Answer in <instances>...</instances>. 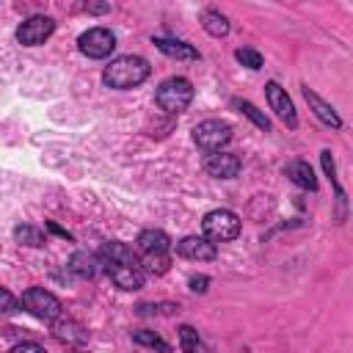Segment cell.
I'll return each instance as SVG.
<instances>
[{"label": "cell", "instance_id": "6da1fadb", "mask_svg": "<svg viewBox=\"0 0 353 353\" xmlns=\"http://www.w3.org/2000/svg\"><path fill=\"white\" fill-rule=\"evenodd\" d=\"M149 72H152V66H149L146 58H141V55H119L105 66L102 80H105L108 88L127 91V88L141 85L149 77Z\"/></svg>", "mask_w": 353, "mask_h": 353}, {"label": "cell", "instance_id": "7a4b0ae2", "mask_svg": "<svg viewBox=\"0 0 353 353\" xmlns=\"http://www.w3.org/2000/svg\"><path fill=\"white\" fill-rule=\"evenodd\" d=\"M193 94L196 91H193V83L188 77H168V80L160 83V88L154 94V102L168 116H176L193 102Z\"/></svg>", "mask_w": 353, "mask_h": 353}, {"label": "cell", "instance_id": "3957f363", "mask_svg": "<svg viewBox=\"0 0 353 353\" xmlns=\"http://www.w3.org/2000/svg\"><path fill=\"white\" fill-rule=\"evenodd\" d=\"M240 215L232 210H210L201 218V232L210 243H229L240 234Z\"/></svg>", "mask_w": 353, "mask_h": 353}, {"label": "cell", "instance_id": "277c9868", "mask_svg": "<svg viewBox=\"0 0 353 353\" xmlns=\"http://www.w3.org/2000/svg\"><path fill=\"white\" fill-rule=\"evenodd\" d=\"M193 141L199 149L204 152H221V146H226L232 141V127L221 119H207V121H199L193 127Z\"/></svg>", "mask_w": 353, "mask_h": 353}, {"label": "cell", "instance_id": "5b68a950", "mask_svg": "<svg viewBox=\"0 0 353 353\" xmlns=\"http://www.w3.org/2000/svg\"><path fill=\"white\" fill-rule=\"evenodd\" d=\"M33 317H39V320H58L61 317V301L52 295V292H47L44 287H30V290H25L22 292V301H19Z\"/></svg>", "mask_w": 353, "mask_h": 353}, {"label": "cell", "instance_id": "8992f818", "mask_svg": "<svg viewBox=\"0 0 353 353\" xmlns=\"http://www.w3.org/2000/svg\"><path fill=\"white\" fill-rule=\"evenodd\" d=\"M77 47H80L83 55L99 61V58H108L116 50V36L108 28H88L85 33H80Z\"/></svg>", "mask_w": 353, "mask_h": 353}, {"label": "cell", "instance_id": "52a82bcc", "mask_svg": "<svg viewBox=\"0 0 353 353\" xmlns=\"http://www.w3.org/2000/svg\"><path fill=\"white\" fill-rule=\"evenodd\" d=\"M52 30H55V19L44 17V14H36V17H28L17 28V41L25 44V47H39L52 36Z\"/></svg>", "mask_w": 353, "mask_h": 353}, {"label": "cell", "instance_id": "ba28073f", "mask_svg": "<svg viewBox=\"0 0 353 353\" xmlns=\"http://www.w3.org/2000/svg\"><path fill=\"white\" fill-rule=\"evenodd\" d=\"M265 97H268L270 110H273L290 130H295V127H298V113H295V105H292V99L287 97V91H284L276 80H270V83L265 85Z\"/></svg>", "mask_w": 353, "mask_h": 353}, {"label": "cell", "instance_id": "9c48e42d", "mask_svg": "<svg viewBox=\"0 0 353 353\" xmlns=\"http://www.w3.org/2000/svg\"><path fill=\"white\" fill-rule=\"evenodd\" d=\"M174 248H176L179 256L196 259V262H210V259L218 256L215 243H210L204 234H188V237H182L179 243H174Z\"/></svg>", "mask_w": 353, "mask_h": 353}, {"label": "cell", "instance_id": "30bf717a", "mask_svg": "<svg viewBox=\"0 0 353 353\" xmlns=\"http://www.w3.org/2000/svg\"><path fill=\"white\" fill-rule=\"evenodd\" d=\"M105 270L113 279V284L119 290H127V292L141 290L146 281V273L141 270V265H105Z\"/></svg>", "mask_w": 353, "mask_h": 353}, {"label": "cell", "instance_id": "8fae6325", "mask_svg": "<svg viewBox=\"0 0 353 353\" xmlns=\"http://www.w3.org/2000/svg\"><path fill=\"white\" fill-rule=\"evenodd\" d=\"M207 174L215 176V179H232L240 174V157L232 154V152H212L204 163Z\"/></svg>", "mask_w": 353, "mask_h": 353}, {"label": "cell", "instance_id": "7c38bea8", "mask_svg": "<svg viewBox=\"0 0 353 353\" xmlns=\"http://www.w3.org/2000/svg\"><path fill=\"white\" fill-rule=\"evenodd\" d=\"M301 88H303V99L309 102V108L314 110V116H317V119H320L325 127H331V130H339V127H342V119H339V113H336V110H334V108H331V105H328V102H325V99H323V97H320L314 88H309L306 83H303Z\"/></svg>", "mask_w": 353, "mask_h": 353}, {"label": "cell", "instance_id": "4fadbf2b", "mask_svg": "<svg viewBox=\"0 0 353 353\" xmlns=\"http://www.w3.org/2000/svg\"><path fill=\"white\" fill-rule=\"evenodd\" d=\"M99 262L102 265H138V254L130 248V245H124V243H102V248H99Z\"/></svg>", "mask_w": 353, "mask_h": 353}, {"label": "cell", "instance_id": "5bb4252c", "mask_svg": "<svg viewBox=\"0 0 353 353\" xmlns=\"http://www.w3.org/2000/svg\"><path fill=\"white\" fill-rule=\"evenodd\" d=\"M52 334H55V339H61V342H66V345H85L88 342V331L77 323V320H63V317H58V320H52Z\"/></svg>", "mask_w": 353, "mask_h": 353}, {"label": "cell", "instance_id": "9a60e30c", "mask_svg": "<svg viewBox=\"0 0 353 353\" xmlns=\"http://www.w3.org/2000/svg\"><path fill=\"white\" fill-rule=\"evenodd\" d=\"M154 47L168 55V58H176V61H199V50L188 41H179V39H163V36H154Z\"/></svg>", "mask_w": 353, "mask_h": 353}, {"label": "cell", "instance_id": "2e32d148", "mask_svg": "<svg viewBox=\"0 0 353 353\" xmlns=\"http://www.w3.org/2000/svg\"><path fill=\"white\" fill-rule=\"evenodd\" d=\"M171 237L163 229H143L138 234V248L141 254H168L171 251Z\"/></svg>", "mask_w": 353, "mask_h": 353}, {"label": "cell", "instance_id": "e0dca14e", "mask_svg": "<svg viewBox=\"0 0 353 353\" xmlns=\"http://www.w3.org/2000/svg\"><path fill=\"white\" fill-rule=\"evenodd\" d=\"M284 174L298 185V188H303V190H317V176H314V171H312V165L306 163V160H290L287 165H284Z\"/></svg>", "mask_w": 353, "mask_h": 353}, {"label": "cell", "instance_id": "ac0fdd59", "mask_svg": "<svg viewBox=\"0 0 353 353\" xmlns=\"http://www.w3.org/2000/svg\"><path fill=\"white\" fill-rule=\"evenodd\" d=\"M99 256L97 254H88V251H77L72 259H69V270L80 279H94L99 273Z\"/></svg>", "mask_w": 353, "mask_h": 353}, {"label": "cell", "instance_id": "d6986e66", "mask_svg": "<svg viewBox=\"0 0 353 353\" xmlns=\"http://www.w3.org/2000/svg\"><path fill=\"white\" fill-rule=\"evenodd\" d=\"M201 28L210 33V36H215V39H223L226 33H229V19L221 14V11H204L201 14Z\"/></svg>", "mask_w": 353, "mask_h": 353}, {"label": "cell", "instance_id": "ffe728a7", "mask_svg": "<svg viewBox=\"0 0 353 353\" xmlns=\"http://www.w3.org/2000/svg\"><path fill=\"white\" fill-rule=\"evenodd\" d=\"M179 347H182V353H210L193 325H179Z\"/></svg>", "mask_w": 353, "mask_h": 353}, {"label": "cell", "instance_id": "44dd1931", "mask_svg": "<svg viewBox=\"0 0 353 353\" xmlns=\"http://www.w3.org/2000/svg\"><path fill=\"white\" fill-rule=\"evenodd\" d=\"M14 240H17L19 245H30V248H41V245L47 243L44 232L36 229V226H30V223H19V226L14 229Z\"/></svg>", "mask_w": 353, "mask_h": 353}, {"label": "cell", "instance_id": "7402d4cb", "mask_svg": "<svg viewBox=\"0 0 353 353\" xmlns=\"http://www.w3.org/2000/svg\"><path fill=\"white\" fill-rule=\"evenodd\" d=\"M138 265H141V270H143L146 276H163V273L168 270L171 259H168V254H143V256L138 259Z\"/></svg>", "mask_w": 353, "mask_h": 353}, {"label": "cell", "instance_id": "603a6c76", "mask_svg": "<svg viewBox=\"0 0 353 353\" xmlns=\"http://www.w3.org/2000/svg\"><path fill=\"white\" fill-rule=\"evenodd\" d=\"M234 108H237L243 116H248L259 130H265V132L270 130V119H268V116H265L254 102H248V99H234Z\"/></svg>", "mask_w": 353, "mask_h": 353}, {"label": "cell", "instance_id": "cb8c5ba5", "mask_svg": "<svg viewBox=\"0 0 353 353\" xmlns=\"http://www.w3.org/2000/svg\"><path fill=\"white\" fill-rule=\"evenodd\" d=\"M132 342L146 345V347H154V350H160V353H168V350H171V345H168L165 339H160L154 331H135V334H132Z\"/></svg>", "mask_w": 353, "mask_h": 353}, {"label": "cell", "instance_id": "d4e9b609", "mask_svg": "<svg viewBox=\"0 0 353 353\" xmlns=\"http://www.w3.org/2000/svg\"><path fill=\"white\" fill-rule=\"evenodd\" d=\"M234 58L243 63V66H248V69H262V55L256 52V50H248V47H240L237 52H234Z\"/></svg>", "mask_w": 353, "mask_h": 353}, {"label": "cell", "instance_id": "484cf974", "mask_svg": "<svg viewBox=\"0 0 353 353\" xmlns=\"http://www.w3.org/2000/svg\"><path fill=\"white\" fill-rule=\"evenodd\" d=\"M19 309H22V303L6 287H0V314H17Z\"/></svg>", "mask_w": 353, "mask_h": 353}, {"label": "cell", "instance_id": "4316f807", "mask_svg": "<svg viewBox=\"0 0 353 353\" xmlns=\"http://www.w3.org/2000/svg\"><path fill=\"white\" fill-rule=\"evenodd\" d=\"M11 353H47V350L39 342H19V345L11 347Z\"/></svg>", "mask_w": 353, "mask_h": 353}, {"label": "cell", "instance_id": "83f0119b", "mask_svg": "<svg viewBox=\"0 0 353 353\" xmlns=\"http://www.w3.org/2000/svg\"><path fill=\"white\" fill-rule=\"evenodd\" d=\"M207 284H210L207 276H193V279H190V290H193V292H207Z\"/></svg>", "mask_w": 353, "mask_h": 353}, {"label": "cell", "instance_id": "f1b7e54d", "mask_svg": "<svg viewBox=\"0 0 353 353\" xmlns=\"http://www.w3.org/2000/svg\"><path fill=\"white\" fill-rule=\"evenodd\" d=\"M47 229H50V232H55V234H61V237H66V240H72V234H69L66 229H61V226H55L52 221H47Z\"/></svg>", "mask_w": 353, "mask_h": 353}]
</instances>
